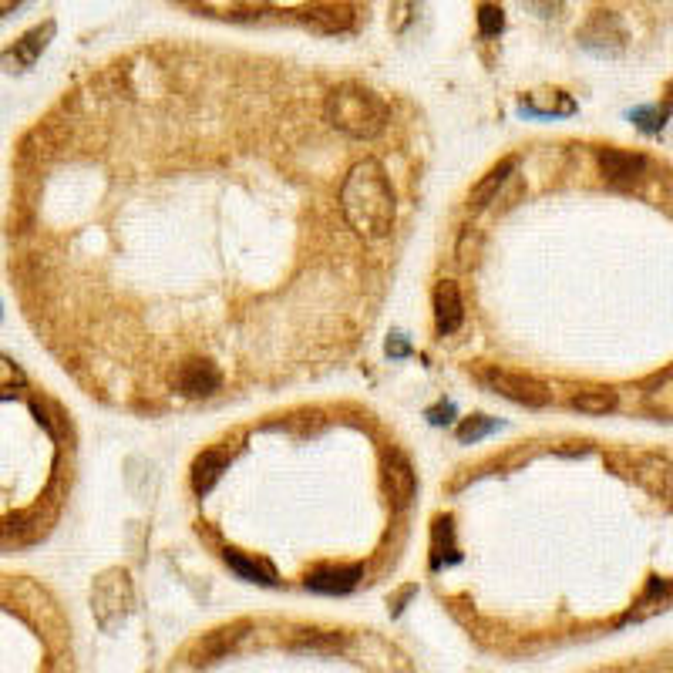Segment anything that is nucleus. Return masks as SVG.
I'll list each match as a JSON object with an SVG mask.
<instances>
[{"label":"nucleus","mask_w":673,"mask_h":673,"mask_svg":"<svg viewBox=\"0 0 673 673\" xmlns=\"http://www.w3.org/2000/svg\"><path fill=\"white\" fill-rule=\"evenodd\" d=\"M387 354H391V357H408V354H411L408 337H404V334H394L391 340H387Z\"/></svg>","instance_id":"obj_27"},{"label":"nucleus","mask_w":673,"mask_h":673,"mask_svg":"<svg viewBox=\"0 0 673 673\" xmlns=\"http://www.w3.org/2000/svg\"><path fill=\"white\" fill-rule=\"evenodd\" d=\"M599 169H603L610 182H633L647 172V159L623 149H603L599 152Z\"/></svg>","instance_id":"obj_12"},{"label":"nucleus","mask_w":673,"mask_h":673,"mask_svg":"<svg viewBox=\"0 0 673 673\" xmlns=\"http://www.w3.org/2000/svg\"><path fill=\"white\" fill-rule=\"evenodd\" d=\"M418 11H421V0H391V14H387V24H391V31L398 34H408L411 24L418 21Z\"/></svg>","instance_id":"obj_22"},{"label":"nucleus","mask_w":673,"mask_h":673,"mask_svg":"<svg viewBox=\"0 0 673 673\" xmlns=\"http://www.w3.org/2000/svg\"><path fill=\"white\" fill-rule=\"evenodd\" d=\"M495 428H499V424H495V418H485V414H475V418L462 421V428H458V438H462V441H478V438L492 435Z\"/></svg>","instance_id":"obj_24"},{"label":"nucleus","mask_w":673,"mask_h":673,"mask_svg":"<svg viewBox=\"0 0 673 673\" xmlns=\"http://www.w3.org/2000/svg\"><path fill=\"white\" fill-rule=\"evenodd\" d=\"M384 485H387V495H391L394 509H408L411 499H414V492H418V478H414V468H411L408 458L398 455V451L387 458Z\"/></svg>","instance_id":"obj_9"},{"label":"nucleus","mask_w":673,"mask_h":673,"mask_svg":"<svg viewBox=\"0 0 673 673\" xmlns=\"http://www.w3.org/2000/svg\"><path fill=\"white\" fill-rule=\"evenodd\" d=\"M465 320V303H462V293L451 280H441L438 290H435V324L441 334H455L458 327H462Z\"/></svg>","instance_id":"obj_11"},{"label":"nucleus","mask_w":673,"mask_h":673,"mask_svg":"<svg viewBox=\"0 0 673 673\" xmlns=\"http://www.w3.org/2000/svg\"><path fill=\"white\" fill-rule=\"evenodd\" d=\"M361 576H364L361 566H327V569H317V573H310L307 576V586L313 589V593L344 596L357 583H361Z\"/></svg>","instance_id":"obj_10"},{"label":"nucleus","mask_w":673,"mask_h":673,"mask_svg":"<svg viewBox=\"0 0 673 673\" xmlns=\"http://www.w3.org/2000/svg\"><path fill=\"white\" fill-rule=\"evenodd\" d=\"M522 4L536 17H542V21H552V17L562 14V4H566V0H522Z\"/></svg>","instance_id":"obj_26"},{"label":"nucleus","mask_w":673,"mask_h":673,"mask_svg":"<svg viewBox=\"0 0 673 673\" xmlns=\"http://www.w3.org/2000/svg\"><path fill=\"white\" fill-rule=\"evenodd\" d=\"M226 566L233 569L236 576L250 579V583H263V586L276 583V573H273V566L266 559H253V556H243V552L229 549L226 552Z\"/></svg>","instance_id":"obj_16"},{"label":"nucleus","mask_w":673,"mask_h":673,"mask_svg":"<svg viewBox=\"0 0 673 673\" xmlns=\"http://www.w3.org/2000/svg\"><path fill=\"white\" fill-rule=\"evenodd\" d=\"M246 623H233V626H219V630L206 633L202 640H196V647L189 650V660L202 667V663H216L223 660L229 650H236V643L243 640Z\"/></svg>","instance_id":"obj_8"},{"label":"nucleus","mask_w":673,"mask_h":673,"mask_svg":"<svg viewBox=\"0 0 673 673\" xmlns=\"http://www.w3.org/2000/svg\"><path fill=\"white\" fill-rule=\"evenodd\" d=\"M616 404H620L616 391H606V387H589V391H579L573 398V408L583 414H606L613 411Z\"/></svg>","instance_id":"obj_19"},{"label":"nucleus","mask_w":673,"mask_h":673,"mask_svg":"<svg viewBox=\"0 0 673 673\" xmlns=\"http://www.w3.org/2000/svg\"><path fill=\"white\" fill-rule=\"evenodd\" d=\"M297 17L317 34H347L354 27V7L340 4V0H313V4L300 7Z\"/></svg>","instance_id":"obj_6"},{"label":"nucleus","mask_w":673,"mask_h":673,"mask_svg":"<svg viewBox=\"0 0 673 673\" xmlns=\"http://www.w3.org/2000/svg\"><path fill=\"white\" fill-rule=\"evenodd\" d=\"M54 31H58V27H54V21H44L38 27H31V31H27L21 41H14L11 48L0 54V64H4L7 71H27V68H34V64H38V58L44 54V48L51 44Z\"/></svg>","instance_id":"obj_7"},{"label":"nucleus","mask_w":673,"mask_h":673,"mask_svg":"<svg viewBox=\"0 0 673 673\" xmlns=\"http://www.w3.org/2000/svg\"><path fill=\"white\" fill-rule=\"evenodd\" d=\"M485 387H492L495 394L509 398L515 404H525V408H546L552 401V391L542 381L529 374H515V371H502V367H488V371L478 374Z\"/></svg>","instance_id":"obj_4"},{"label":"nucleus","mask_w":673,"mask_h":673,"mask_svg":"<svg viewBox=\"0 0 673 673\" xmlns=\"http://www.w3.org/2000/svg\"><path fill=\"white\" fill-rule=\"evenodd\" d=\"M327 122L340 128L350 138H374L384 132L387 125V105L381 95H374L371 88L357 85V81H347V85H337L327 95L324 105Z\"/></svg>","instance_id":"obj_2"},{"label":"nucleus","mask_w":673,"mask_h":673,"mask_svg":"<svg viewBox=\"0 0 673 673\" xmlns=\"http://www.w3.org/2000/svg\"><path fill=\"white\" fill-rule=\"evenodd\" d=\"M21 384H24L21 367L14 361H7V357H0V391H11V387H21Z\"/></svg>","instance_id":"obj_25"},{"label":"nucleus","mask_w":673,"mask_h":673,"mask_svg":"<svg viewBox=\"0 0 673 673\" xmlns=\"http://www.w3.org/2000/svg\"><path fill=\"white\" fill-rule=\"evenodd\" d=\"M579 44L596 58H616L626 48V27L616 14L603 11L586 21V27L579 31Z\"/></svg>","instance_id":"obj_5"},{"label":"nucleus","mask_w":673,"mask_h":673,"mask_svg":"<svg viewBox=\"0 0 673 673\" xmlns=\"http://www.w3.org/2000/svg\"><path fill=\"white\" fill-rule=\"evenodd\" d=\"M451 414H455V408H451V404H441V408H431L428 411V418H431V424H448Z\"/></svg>","instance_id":"obj_28"},{"label":"nucleus","mask_w":673,"mask_h":673,"mask_svg":"<svg viewBox=\"0 0 673 673\" xmlns=\"http://www.w3.org/2000/svg\"><path fill=\"white\" fill-rule=\"evenodd\" d=\"M451 536H455V529H451V519L445 515V519H438L435 522V546H431V566H441V562H455L458 559V552H455V542H451Z\"/></svg>","instance_id":"obj_21"},{"label":"nucleus","mask_w":673,"mask_h":673,"mask_svg":"<svg viewBox=\"0 0 673 673\" xmlns=\"http://www.w3.org/2000/svg\"><path fill=\"white\" fill-rule=\"evenodd\" d=\"M478 31L482 38H499L505 31V14L499 4H482L478 7Z\"/></svg>","instance_id":"obj_23"},{"label":"nucleus","mask_w":673,"mask_h":673,"mask_svg":"<svg viewBox=\"0 0 673 673\" xmlns=\"http://www.w3.org/2000/svg\"><path fill=\"white\" fill-rule=\"evenodd\" d=\"M340 209L354 233L364 239H384L394 226V189L387 182L381 162L364 159L357 162L340 189Z\"/></svg>","instance_id":"obj_1"},{"label":"nucleus","mask_w":673,"mask_h":673,"mask_svg":"<svg viewBox=\"0 0 673 673\" xmlns=\"http://www.w3.org/2000/svg\"><path fill=\"white\" fill-rule=\"evenodd\" d=\"M522 112L529 115H573L576 101L566 95V91H549V95H529L522 98Z\"/></svg>","instance_id":"obj_17"},{"label":"nucleus","mask_w":673,"mask_h":673,"mask_svg":"<svg viewBox=\"0 0 673 673\" xmlns=\"http://www.w3.org/2000/svg\"><path fill=\"white\" fill-rule=\"evenodd\" d=\"M219 371H216V364H209V361H189V364H182V371H179V387H182V394H189V398H206V394H212L219 387Z\"/></svg>","instance_id":"obj_13"},{"label":"nucleus","mask_w":673,"mask_h":673,"mask_svg":"<svg viewBox=\"0 0 673 673\" xmlns=\"http://www.w3.org/2000/svg\"><path fill=\"white\" fill-rule=\"evenodd\" d=\"M344 643H347L344 636L330 633V630H300L290 640V647L293 650H313V653H337Z\"/></svg>","instance_id":"obj_18"},{"label":"nucleus","mask_w":673,"mask_h":673,"mask_svg":"<svg viewBox=\"0 0 673 673\" xmlns=\"http://www.w3.org/2000/svg\"><path fill=\"white\" fill-rule=\"evenodd\" d=\"M226 472V455L223 451H202L196 458V465H192V488H196L199 495L212 492V485L219 482V475Z\"/></svg>","instance_id":"obj_15"},{"label":"nucleus","mask_w":673,"mask_h":673,"mask_svg":"<svg viewBox=\"0 0 673 673\" xmlns=\"http://www.w3.org/2000/svg\"><path fill=\"white\" fill-rule=\"evenodd\" d=\"M512 172H515V159H502V162L495 165V169L488 172L485 179L472 189V199H468V202H472L475 209H485L488 202L499 199V192H502L505 182H509V175H512Z\"/></svg>","instance_id":"obj_14"},{"label":"nucleus","mask_w":673,"mask_h":673,"mask_svg":"<svg viewBox=\"0 0 673 673\" xmlns=\"http://www.w3.org/2000/svg\"><path fill=\"white\" fill-rule=\"evenodd\" d=\"M132 606H135V589L125 569H108V573H101L95 579V586H91V610H95V620L101 630H115V626L132 613Z\"/></svg>","instance_id":"obj_3"},{"label":"nucleus","mask_w":673,"mask_h":673,"mask_svg":"<svg viewBox=\"0 0 673 673\" xmlns=\"http://www.w3.org/2000/svg\"><path fill=\"white\" fill-rule=\"evenodd\" d=\"M660 610H667V583H663V579H653L650 593L636 603V610L626 613V620H647V616L660 613Z\"/></svg>","instance_id":"obj_20"}]
</instances>
